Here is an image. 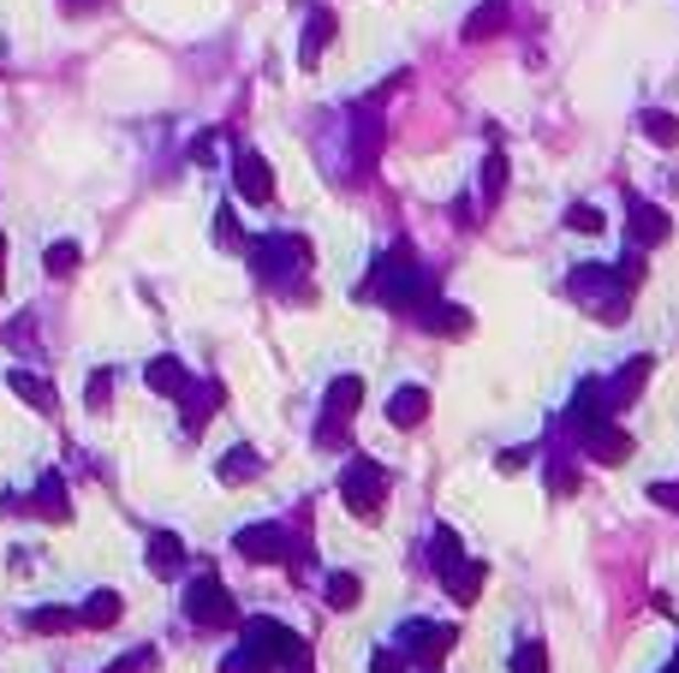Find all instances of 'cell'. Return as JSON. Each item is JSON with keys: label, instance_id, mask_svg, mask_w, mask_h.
<instances>
[{"label": "cell", "instance_id": "obj_1", "mask_svg": "<svg viewBox=\"0 0 679 673\" xmlns=\"http://www.w3.org/2000/svg\"><path fill=\"white\" fill-rule=\"evenodd\" d=\"M364 292H370L376 304H388V311H411V316H418L423 304H435L430 274L418 269V257H411L406 245H394V251L376 257V269H370V281H364Z\"/></svg>", "mask_w": 679, "mask_h": 673}, {"label": "cell", "instance_id": "obj_2", "mask_svg": "<svg viewBox=\"0 0 679 673\" xmlns=\"http://www.w3.org/2000/svg\"><path fill=\"white\" fill-rule=\"evenodd\" d=\"M567 292L584 304L590 316H602V322H619V316L632 311V274H626V262H619V269H602V262H584V269H572Z\"/></svg>", "mask_w": 679, "mask_h": 673}, {"label": "cell", "instance_id": "obj_3", "mask_svg": "<svg viewBox=\"0 0 679 673\" xmlns=\"http://www.w3.org/2000/svg\"><path fill=\"white\" fill-rule=\"evenodd\" d=\"M245 257H250V269H257L269 286H280V292H292V281H304V274H310V245L299 239V232H269V239H250Z\"/></svg>", "mask_w": 679, "mask_h": 673}, {"label": "cell", "instance_id": "obj_4", "mask_svg": "<svg viewBox=\"0 0 679 673\" xmlns=\"http://www.w3.org/2000/svg\"><path fill=\"white\" fill-rule=\"evenodd\" d=\"M430 566L441 573V584H448L453 603H477V596H483V566L465 561L460 536H453L448 524H435V536H430Z\"/></svg>", "mask_w": 679, "mask_h": 673}, {"label": "cell", "instance_id": "obj_5", "mask_svg": "<svg viewBox=\"0 0 679 673\" xmlns=\"http://www.w3.org/2000/svg\"><path fill=\"white\" fill-rule=\"evenodd\" d=\"M340 501L358 519H376L381 507H388V471H381L376 459H352L346 477H340Z\"/></svg>", "mask_w": 679, "mask_h": 673}, {"label": "cell", "instance_id": "obj_6", "mask_svg": "<svg viewBox=\"0 0 679 673\" xmlns=\"http://www.w3.org/2000/svg\"><path fill=\"white\" fill-rule=\"evenodd\" d=\"M185 614L197 632H227V626H239V603L227 596V584L220 578H197L185 590Z\"/></svg>", "mask_w": 679, "mask_h": 673}, {"label": "cell", "instance_id": "obj_7", "mask_svg": "<svg viewBox=\"0 0 679 673\" xmlns=\"http://www.w3.org/2000/svg\"><path fill=\"white\" fill-rule=\"evenodd\" d=\"M453 638H460V626H430V620H406L400 626V655L418 667H435L441 655L453 650Z\"/></svg>", "mask_w": 679, "mask_h": 673}, {"label": "cell", "instance_id": "obj_8", "mask_svg": "<svg viewBox=\"0 0 679 673\" xmlns=\"http://www.w3.org/2000/svg\"><path fill=\"white\" fill-rule=\"evenodd\" d=\"M245 643H250L257 655H269L274 667H280V662H304V643L292 638L287 626L274 620V614H250V620H245Z\"/></svg>", "mask_w": 679, "mask_h": 673}, {"label": "cell", "instance_id": "obj_9", "mask_svg": "<svg viewBox=\"0 0 679 673\" xmlns=\"http://www.w3.org/2000/svg\"><path fill=\"white\" fill-rule=\"evenodd\" d=\"M364 405V382L358 376H340V382H328V400H322V423H316V442L334 447V435L352 423V412Z\"/></svg>", "mask_w": 679, "mask_h": 673}, {"label": "cell", "instance_id": "obj_10", "mask_svg": "<svg viewBox=\"0 0 679 673\" xmlns=\"http://www.w3.org/2000/svg\"><path fill=\"white\" fill-rule=\"evenodd\" d=\"M233 192H239L250 209L274 203V173H269V161H262L257 150H233Z\"/></svg>", "mask_w": 679, "mask_h": 673}, {"label": "cell", "instance_id": "obj_11", "mask_svg": "<svg viewBox=\"0 0 679 673\" xmlns=\"http://www.w3.org/2000/svg\"><path fill=\"white\" fill-rule=\"evenodd\" d=\"M233 549H239L250 566H274V561L292 554V536L280 531V524H245V531L233 536Z\"/></svg>", "mask_w": 679, "mask_h": 673}, {"label": "cell", "instance_id": "obj_12", "mask_svg": "<svg viewBox=\"0 0 679 673\" xmlns=\"http://www.w3.org/2000/svg\"><path fill=\"white\" fill-rule=\"evenodd\" d=\"M579 447H584L596 465H619V459H632V435L619 430V423H608V417H602V423H584V430H579Z\"/></svg>", "mask_w": 679, "mask_h": 673}, {"label": "cell", "instance_id": "obj_13", "mask_svg": "<svg viewBox=\"0 0 679 673\" xmlns=\"http://www.w3.org/2000/svg\"><path fill=\"white\" fill-rule=\"evenodd\" d=\"M626 227H632V239L644 245H661L673 232V221H668V209H656V203H644V197H626Z\"/></svg>", "mask_w": 679, "mask_h": 673}, {"label": "cell", "instance_id": "obj_14", "mask_svg": "<svg viewBox=\"0 0 679 673\" xmlns=\"http://www.w3.org/2000/svg\"><path fill=\"white\" fill-rule=\"evenodd\" d=\"M334 36H340V19H334L328 7H316V12L304 19V36H299V66H304V72L322 66V48H328Z\"/></svg>", "mask_w": 679, "mask_h": 673}, {"label": "cell", "instance_id": "obj_15", "mask_svg": "<svg viewBox=\"0 0 679 673\" xmlns=\"http://www.w3.org/2000/svg\"><path fill=\"white\" fill-rule=\"evenodd\" d=\"M423 417H430V393H423L418 382H406V388L388 400V423H394V430H418Z\"/></svg>", "mask_w": 679, "mask_h": 673}, {"label": "cell", "instance_id": "obj_16", "mask_svg": "<svg viewBox=\"0 0 679 673\" xmlns=\"http://www.w3.org/2000/svg\"><path fill=\"white\" fill-rule=\"evenodd\" d=\"M143 382H150L161 400H180V393L191 388V376H185L180 358H150V363H143Z\"/></svg>", "mask_w": 679, "mask_h": 673}, {"label": "cell", "instance_id": "obj_17", "mask_svg": "<svg viewBox=\"0 0 679 673\" xmlns=\"http://www.w3.org/2000/svg\"><path fill=\"white\" fill-rule=\"evenodd\" d=\"M24 513H36V519H72L66 482H61V477H42V482H36V495L24 501Z\"/></svg>", "mask_w": 679, "mask_h": 673}, {"label": "cell", "instance_id": "obj_18", "mask_svg": "<svg viewBox=\"0 0 679 673\" xmlns=\"http://www.w3.org/2000/svg\"><path fill=\"white\" fill-rule=\"evenodd\" d=\"M500 31H507V0H483V7L465 19V42H489Z\"/></svg>", "mask_w": 679, "mask_h": 673}, {"label": "cell", "instance_id": "obj_19", "mask_svg": "<svg viewBox=\"0 0 679 673\" xmlns=\"http://www.w3.org/2000/svg\"><path fill=\"white\" fill-rule=\"evenodd\" d=\"M500 192H507V155L489 150V155H483V167H477V197H483V209H495Z\"/></svg>", "mask_w": 679, "mask_h": 673}, {"label": "cell", "instance_id": "obj_20", "mask_svg": "<svg viewBox=\"0 0 679 673\" xmlns=\"http://www.w3.org/2000/svg\"><path fill=\"white\" fill-rule=\"evenodd\" d=\"M120 614H126V603L114 590H90V596H84V608H78V626H96V632H101V626H114Z\"/></svg>", "mask_w": 679, "mask_h": 673}, {"label": "cell", "instance_id": "obj_21", "mask_svg": "<svg viewBox=\"0 0 679 673\" xmlns=\"http://www.w3.org/2000/svg\"><path fill=\"white\" fill-rule=\"evenodd\" d=\"M7 388L19 393L31 412H54V393H48V382H42V376H31V370H7Z\"/></svg>", "mask_w": 679, "mask_h": 673}, {"label": "cell", "instance_id": "obj_22", "mask_svg": "<svg viewBox=\"0 0 679 673\" xmlns=\"http://www.w3.org/2000/svg\"><path fill=\"white\" fill-rule=\"evenodd\" d=\"M150 566H155L161 578H173V573L185 566V543H180L173 531H155V536H150Z\"/></svg>", "mask_w": 679, "mask_h": 673}, {"label": "cell", "instance_id": "obj_23", "mask_svg": "<svg viewBox=\"0 0 679 673\" xmlns=\"http://www.w3.org/2000/svg\"><path fill=\"white\" fill-rule=\"evenodd\" d=\"M418 322H423V328H430V334H465L471 328V316L460 311V304H423V311H418Z\"/></svg>", "mask_w": 679, "mask_h": 673}, {"label": "cell", "instance_id": "obj_24", "mask_svg": "<svg viewBox=\"0 0 679 673\" xmlns=\"http://www.w3.org/2000/svg\"><path fill=\"white\" fill-rule=\"evenodd\" d=\"M215 471H220V482H250V477L262 471V453H257V447H233L227 459L215 465Z\"/></svg>", "mask_w": 679, "mask_h": 673}, {"label": "cell", "instance_id": "obj_25", "mask_svg": "<svg viewBox=\"0 0 679 673\" xmlns=\"http://www.w3.org/2000/svg\"><path fill=\"white\" fill-rule=\"evenodd\" d=\"M638 126H644V138H649V143H661V150H673V143H679V113L649 108V113H638Z\"/></svg>", "mask_w": 679, "mask_h": 673}, {"label": "cell", "instance_id": "obj_26", "mask_svg": "<svg viewBox=\"0 0 679 673\" xmlns=\"http://www.w3.org/2000/svg\"><path fill=\"white\" fill-rule=\"evenodd\" d=\"M220 673H274V662H269V655H257V650L245 643V650H233L227 662H220Z\"/></svg>", "mask_w": 679, "mask_h": 673}, {"label": "cell", "instance_id": "obj_27", "mask_svg": "<svg viewBox=\"0 0 679 673\" xmlns=\"http://www.w3.org/2000/svg\"><path fill=\"white\" fill-rule=\"evenodd\" d=\"M215 239H220V251H245V232H239V215H233V203L215 215Z\"/></svg>", "mask_w": 679, "mask_h": 673}, {"label": "cell", "instance_id": "obj_28", "mask_svg": "<svg viewBox=\"0 0 679 673\" xmlns=\"http://www.w3.org/2000/svg\"><path fill=\"white\" fill-rule=\"evenodd\" d=\"M328 608H358V578H352V573L328 578Z\"/></svg>", "mask_w": 679, "mask_h": 673}, {"label": "cell", "instance_id": "obj_29", "mask_svg": "<svg viewBox=\"0 0 679 673\" xmlns=\"http://www.w3.org/2000/svg\"><path fill=\"white\" fill-rule=\"evenodd\" d=\"M31 626H36V632H66V626H78V614H72V608H36Z\"/></svg>", "mask_w": 679, "mask_h": 673}, {"label": "cell", "instance_id": "obj_30", "mask_svg": "<svg viewBox=\"0 0 679 673\" xmlns=\"http://www.w3.org/2000/svg\"><path fill=\"white\" fill-rule=\"evenodd\" d=\"M72 269H78V245H72V239H61V245H48V274H61V281H66V274Z\"/></svg>", "mask_w": 679, "mask_h": 673}, {"label": "cell", "instance_id": "obj_31", "mask_svg": "<svg viewBox=\"0 0 679 673\" xmlns=\"http://www.w3.org/2000/svg\"><path fill=\"white\" fill-rule=\"evenodd\" d=\"M549 489L554 495H579V471H572L567 459H549Z\"/></svg>", "mask_w": 679, "mask_h": 673}, {"label": "cell", "instance_id": "obj_32", "mask_svg": "<svg viewBox=\"0 0 679 673\" xmlns=\"http://www.w3.org/2000/svg\"><path fill=\"white\" fill-rule=\"evenodd\" d=\"M567 227H572V232H602V209H590V203H572V209H567Z\"/></svg>", "mask_w": 679, "mask_h": 673}, {"label": "cell", "instance_id": "obj_33", "mask_svg": "<svg viewBox=\"0 0 679 673\" xmlns=\"http://www.w3.org/2000/svg\"><path fill=\"white\" fill-rule=\"evenodd\" d=\"M84 393H90V412H108V400H114V376H108V370H96Z\"/></svg>", "mask_w": 679, "mask_h": 673}, {"label": "cell", "instance_id": "obj_34", "mask_svg": "<svg viewBox=\"0 0 679 673\" xmlns=\"http://www.w3.org/2000/svg\"><path fill=\"white\" fill-rule=\"evenodd\" d=\"M155 662H161V655H155V650H131V655H120V662H114L108 673H150Z\"/></svg>", "mask_w": 679, "mask_h": 673}, {"label": "cell", "instance_id": "obj_35", "mask_svg": "<svg viewBox=\"0 0 679 673\" xmlns=\"http://www.w3.org/2000/svg\"><path fill=\"white\" fill-rule=\"evenodd\" d=\"M370 673H406V655H400V650H376Z\"/></svg>", "mask_w": 679, "mask_h": 673}, {"label": "cell", "instance_id": "obj_36", "mask_svg": "<svg viewBox=\"0 0 679 673\" xmlns=\"http://www.w3.org/2000/svg\"><path fill=\"white\" fill-rule=\"evenodd\" d=\"M495 465H500V471H525V465H530V453H525V447H507Z\"/></svg>", "mask_w": 679, "mask_h": 673}, {"label": "cell", "instance_id": "obj_37", "mask_svg": "<svg viewBox=\"0 0 679 673\" xmlns=\"http://www.w3.org/2000/svg\"><path fill=\"white\" fill-rule=\"evenodd\" d=\"M649 495H656V507H679V489H673V482H649Z\"/></svg>", "mask_w": 679, "mask_h": 673}, {"label": "cell", "instance_id": "obj_38", "mask_svg": "<svg viewBox=\"0 0 679 673\" xmlns=\"http://www.w3.org/2000/svg\"><path fill=\"white\" fill-rule=\"evenodd\" d=\"M0 292H7V232H0Z\"/></svg>", "mask_w": 679, "mask_h": 673}, {"label": "cell", "instance_id": "obj_39", "mask_svg": "<svg viewBox=\"0 0 679 673\" xmlns=\"http://www.w3.org/2000/svg\"><path fill=\"white\" fill-rule=\"evenodd\" d=\"M72 7H96V0H72Z\"/></svg>", "mask_w": 679, "mask_h": 673}]
</instances>
